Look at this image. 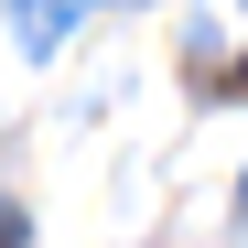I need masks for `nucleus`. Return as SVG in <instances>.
Returning a JSON list of instances; mask_svg holds the SVG:
<instances>
[{
	"instance_id": "f257e3e1",
	"label": "nucleus",
	"mask_w": 248,
	"mask_h": 248,
	"mask_svg": "<svg viewBox=\"0 0 248 248\" xmlns=\"http://www.w3.org/2000/svg\"><path fill=\"white\" fill-rule=\"evenodd\" d=\"M22 11V54H54L65 32H76V11H87V0H11Z\"/></svg>"
},
{
	"instance_id": "f03ea898",
	"label": "nucleus",
	"mask_w": 248,
	"mask_h": 248,
	"mask_svg": "<svg viewBox=\"0 0 248 248\" xmlns=\"http://www.w3.org/2000/svg\"><path fill=\"white\" fill-rule=\"evenodd\" d=\"M0 248H32V227H22V205L0 194Z\"/></svg>"
},
{
	"instance_id": "7ed1b4c3",
	"label": "nucleus",
	"mask_w": 248,
	"mask_h": 248,
	"mask_svg": "<svg viewBox=\"0 0 248 248\" xmlns=\"http://www.w3.org/2000/svg\"><path fill=\"white\" fill-rule=\"evenodd\" d=\"M237 216H248V194H237Z\"/></svg>"
},
{
	"instance_id": "20e7f679",
	"label": "nucleus",
	"mask_w": 248,
	"mask_h": 248,
	"mask_svg": "<svg viewBox=\"0 0 248 248\" xmlns=\"http://www.w3.org/2000/svg\"><path fill=\"white\" fill-rule=\"evenodd\" d=\"M237 87H248V76H237Z\"/></svg>"
}]
</instances>
